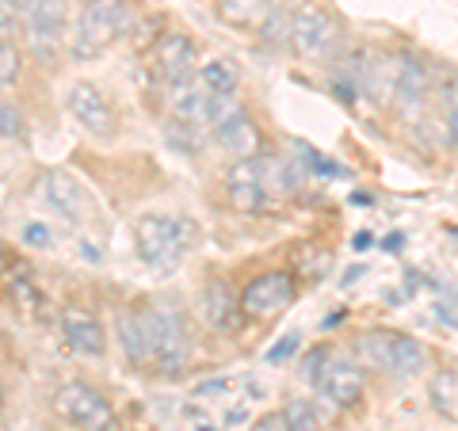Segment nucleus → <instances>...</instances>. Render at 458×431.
Masks as SVG:
<instances>
[{
	"instance_id": "obj_1",
	"label": "nucleus",
	"mask_w": 458,
	"mask_h": 431,
	"mask_svg": "<svg viewBox=\"0 0 458 431\" xmlns=\"http://www.w3.org/2000/svg\"><path fill=\"white\" fill-rule=\"evenodd\" d=\"M195 241L199 225L183 214H146L134 225V252L141 256V264L157 271H172L195 249Z\"/></svg>"
},
{
	"instance_id": "obj_2",
	"label": "nucleus",
	"mask_w": 458,
	"mask_h": 431,
	"mask_svg": "<svg viewBox=\"0 0 458 431\" xmlns=\"http://www.w3.org/2000/svg\"><path fill=\"white\" fill-rule=\"evenodd\" d=\"M126 27H131V4L126 0H89L81 8L73 31V57L77 62H92V57L107 54L126 35Z\"/></svg>"
},
{
	"instance_id": "obj_3",
	"label": "nucleus",
	"mask_w": 458,
	"mask_h": 431,
	"mask_svg": "<svg viewBox=\"0 0 458 431\" xmlns=\"http://www.w3.org/2000/svg\"><path fill=\"white\" fill-rule=\"evenodd\" d=\"M146 325H149V367L161 375H180L188 367V321L172 306H146Z\"/></svg>"
},
{
	"instance_id": "obj_4",
	"label": "nucleus",
	"mask_w": 458,
	"mask_h": 431,
	"mask_svg": "<svg viewBox=\"0 0 458 431\" xmlns=\"http://www.w3.org/2000/svg\"><path fill=\"white\" fill-rule=\"evenodd\" d=\"M344 42V31L336 16L321 4H302L291 12V46L306 62H333Z\"/></svg>"
},
{
	"instance_id": "obj_5",
	"label": "nucleus",
	"mask_w": 458,
	"mask_h": 431,
	"mask_svg": "<svg viewBox=\"0 0 458 431\" xmlns=\"http://www.w3.org/2000/svg\"><path fill=\"white\" fill-rule=\"evenodd\" d=\"M54 409L65 424L81 431H114V409L111 401L89 382H65L54 393Z\"/></svg>"
},
{
	"instance_id": "obj_6",
	"label": "nucleus",
	"mask_w": 458,
	"mask_h": 431,
	"mask_svg": "<svg viewBox=\"0 0 458 431\" xmlns=\"http://www.w3.org/2000/svg\"><path fill=\"white\" fill-rule=\"evenodd\" d=\"M298 298V279L291 271H264L241 291V309L249 321H271L286 313Z\"/></svg>"
},
{
	"instance_id": "obj_7",
	"label": "nucleus",
	"mask_w": 458,
	"mask_h": 431,
	"mask_svg": "<svg viewBox=\"0 0 458 431\" xmlns=\"http://www.w3.org/2000/svg\"><path fill=\"white\" fill-rule=\"evenodd\" d=\"M20 16L35 54L50 62L69 31V0H20Z\"/></svg>"
},
{
	"instance_id": "obj_8",
	"label": "nucleus",
	"mask_w": 458,
	"mask_h": 431,
	"mask_svg": "<svg viewBox=\"0 0 458 431\" xmlns=\"http://www.w3.org/2000/svg\"><path fill=\"white\" fill-rule=\"evenodd\" d=\"M432 92H436L432 62H424L420 54H401V73H397V92H394V107L401 119H420Z\"/></svg>"
},
{
	"instance_id": "obj_9",
	"label": "nucleus",
	"mask_w": 458,
	"mask_h": 431,
	"mask_svg": "<svg viewBox=\"0 0 458 431\" xmlns=\"http://www.w3.org/2000/svg\"><path fill=\"white\" fill-rule=\"evenodd\" d=\"M153 73H157V80H161L168 92L176 89V84L191 80L199 73L195 42L188 35H180V31H165L161 38H157V50H153Z\"/></svg>"
},
{
	"instance_id": "obj_10",
	"label": "nucleus",
	"mask_w": 458,
	"mask_h": 431,
	"mask_svg": "<svg viewBox=\"0 0 458 431\" xmlns=\"http://www.w3.org/2000/svg\"><path fill=\"white\" fill-rule=\"evenodd\" d=\"M65 111L77 119L81 131H89L92 138H111L114 134V111L107 104V96L89 80L69 84L65 92Z\"/></svg>"
},
{
	"instance_id": "obj_11",
	"label": "nucleus",
	"mask_w": 458,
	"mask_h": 431,
	"mask_svg": "<svg viewBox=\"0 0 458 431\" xmlns=\"http://www.w3.org/2000/svg\"><path fill=\"white\" fill-rule=\"evenodd\" d=\"M225 195H229V207L237 214H260L267 207V188H264V176H260V161L249 156V161H233V168L225 172Z\"/></svg>"
},
{
	"instance_id": "obj_12",
	"label": "nucleus",
	"mask_w": 458,
	"mask_h": 431,
	"mask_svg": "<svg viewBox=\"0 0 458 431\" xmlns=\"http://www.w3.org/2000/svg\"><path fill=\"white\" fill-rule=\"evenodd\" d=\"M318 393L325 401H333L336 409H355L367 393V375L355 359H333L325 367V375L318 382Z\"/></svg>"
},
{
	"instance_id": "obj_13",
	"label": "nucleus",
	"mask_w": 458,
	"mask_h": 431,
	"mask_svg": "<svg viewBox=\"0 0 458 431\" xmlns=\"http://www.w3.org/2000/svg\"><path fill=\"white\" fill-rule=\"evenodd\" d=\"M42 195H47V203L62 214L65 222H73V225H84L89 222V214H92V199L89 191H84V183L77 176H69V172H47L42 176Z\"/></svg>"
},
{
	"instance_id": "obj_14",
	"label": "nucleus",
	"mask_w": 458,
	"mask_h": 431,
	"mask_svg": "<svg viewBox=\"0 0 458 431\" xmlns=\"http://www.w3.org/2000/svg\"><path fill=\"white\" fill-rule=\"evenodd\" d=\"M214 138L225 153H233L237 161H249V156H260L264 153V134L260 126L252 123V114L245 107H233L225 119L214 126Z\"/></svg>"
},
{
	"instance_id": "obj_15",
	"label": "nucleus",
	"mask_w": 458,
	"mask_h": 431,
	"mask_svg": "<svg viewBox=\"0 0 458 431\" xmlns=\"http://www.w3.org/2000/svg\"><path fill=\"white\" fill-rule=\"evenodd\" d=\"M199 313L214 333H237L245 325V309H241V298L233 294V286L222 279H210L203 286V298H199Z\"/></svg>"
},
{
	"instance_id": "obj_16",
	"label": "nucleus",
	"mask_w": 458,
	"mask_h": 431,
	"mask_svg": "<svg viewBox=\"0 0 458 431\" xmlns=\"http://www.w3.org/2000/svg\"><path fill=\"white\" fill-rule=\"evenodd\" d=\"M62 333H65V343L73 348L77 355H89V359H99L107 351V328L99 325L96 313L89 309H77L69 306L62 313Z\"/></svg>"
},
{
	"instance_id": "obj_17",
	"label": "nucleus",
	"mask_w": 458,
	"mask_h": 431,
	"mask_svg": "<svg viewBox=\"0 0 458 431\" xmlns=\"http://www.w3.org/2000/svg\"><path fill=\"white\" fill-rule=\"evenodd\" d=\"M168 111H172V119L183 123V126H210V111H214V96L199 84L195 77L191 80H183L172 89L168 96Z\"/></svg>"
},
{
	"instance_id": "obj_18",
	"label": "nucleus",
	"mask_w": 458,
	"mask_h": 431,
	"mask_svg": "<svg viewBox=\"0 0 458 431\" xmlns=\"http://www.w3.org/2000/svg\"><path fill=\"white\" fill-rule=\"evenodd\" d=\"M428 367H432V348H428L420 336L394 333V343H390V370H386V375H394V378H420Z\"/></svg>"
},
{
	"instance_id": "obj_19",
	"label": "nucleus",
	"mask_w": 458,
	"mask_h": 431,
	"mask_svg": "<svg viewBox=\"0 0 458 431\" xmlns=\"http://www.w3.org/2000/svg\"><path fill=\"white\" fill-rule=\"evenodd\" d=\"M114 333H119L123 355L131 367H149V325H146V309H123L119 321H114Z\"/></svg>"
},
{
	"instance_id": "obj_20",
	"label": "nucleus",
	"mask_w": 458,
	"mask_h": 431,
	"mask_svg": "<svg viewBox=\"0 0 458 431\" xmlns=\"http://www.w3.org/2000/svg\"><path fill=\"white\" fill-rule=\"evenodd\" d=\"M397 73H401V54H370L363 92L375 99V104H394Z\"/></svg>"
},
{
	"instance_id": "obj_21",
	"label": "nucleus",
	"mask_w": 458,
	"mask_h": 431,
	"mask_svg": "<svg viewBox=\"0 0 458 431\" xmlns=\"http://www.w3.org/2000/svg\"><path fill=\"white\" fill-rule=\"evenodd\" d=\"M276 8H279L276 0H218L222 23L237 27V31H260Z\"/></svg>"
},
{
	"instance_id": "obj_22",
	"label": "nucleus",
	"mask_w": 458,
	"mask_h": 431,
	"mask_svg": "<svg viewBox=\"0 0 458 431\" xmlns=\"http://www.w3.org/2000/svg\"><path fill=\"white\" fill-rule=\"evenodd\" d=\"M428 401H432V409L443 420L458 424V370L454 367L432 370V378H428Z\"/></svg>"
},
{
	"instance_id": "obj_23",
	"label": "nucleus",
	"mask_w": 458,
	"mask_h": 431,
	"mask_svg": "<svg viewBox=\"0 0 458 431\" xmlns=\"http://www.w3.org/2000/svg\"><path fill=\"white\" fill-rule=\"evenodd\" d=\"M390 343H394V333L370 328V333L355 340V363L370 370H390Z\"/></svg>"
},
{
	"instance_id": "obj_24",
	"label": "nucleus",
	"mask_w": 458,
	"mask_h": 431,
	"mask_svg": "<svg viewBox=\"0 0 458 431\" xmlns=\"http://www.w3.org/2000/svg\"><path fill=\"white\" fill-rule=\"evenodd\" d=\"M195 80L203 84L210 96H237L241 73H237V65L229 62V57H214V62H207L203 69H199Z\"/></svg>"
},
{
	"instance_id": "obj_25",
	"label": "nucleus",
	"mask_w": 458,
	"mask_h": 431,
	"mask_svg": "<svg viewBox=\"0 0 458 431\" xmlns=\"http://www.w3.org/2000/svg\"><path fill=\"white\" fill-rule=\"evenodd\" d=\"M436 96L443 104V134L458 149V73H447V80L436 84Z\"/></svg>"
},
{
	"instance_id": "obj_26",
	"label": "nucleus",
	"mask_w": 458,
	"mask_h": 431,
	"mask_svg": "<svg viewBox=\"0 0 458 431\" xmlns=\"http://www.w3.org/2000/svg\"><path fill=\"white\" fill-rule=\"evenodd\" d=\"M283 416H286V431H321V412L313 401L306 397H294L283 405Z\"/></svg>"
},
{
	"instance_id": "obj_27",
	"label": "nucleus",
	"mask_w": 458,
	"mask_h": 431,
	"mask_svg": "<svg viewBox=\"0 0 458 431\" xmlns=\"http://www.w3.org/2000/svg\"><path fill=\"white\" fill-rule=\"evenodd\" d=\"M23 77V54L12 38H0V89L16 84Z\"/></svg>"
},
{
	"instance_id": "obj_28",
	"label": "nucleus",
	"mask_w": 458,
	"mask_h": 431,
	"mask_svg": "<svg viewBox=\"0 0 458 431\" xmlns=\"http://www.w3.org/2000/svg\"><path fill=\"white\" fill-rule=\"evenodd\" d=\"M302 351V333H286L283 340H276L271 348L264 351V363L267 367H283V363H291V359Z\"/></svg>"
},
{
	"instance_id": "obj_29",
	"label": "nucleus",
	"mask_w": 458,
	"mask_h": 431,
	"mask_svg": "<svg viewBox=\"0 0 458 431\" xmlns=\"http://www.w3.org/2000/svg\"><path fill=\"white\" fill-rule=\"evenodd\" d=\"M16 31H23L20 0H0V38H12Z\"/></svg>"
},
{
	"instance_id": "obj_30",
	"label": "nucleus",
	"mask_w": 458,
	"mask_h": 431,
	"mask_svg": "<svg viewBox=\"0 0 458 431\" xmlns=\"http://www.w3.org/2000/svg\"><path fill=\"white\" fill-rule=\"evenodd\" d=\"M333 363V355H328V348H313L310 355H306V367H302V375H306V382L318 390V382H321V375H325V367Z\"/></svg>"
},
{
	"instance_id": "obj_31",
	"label": "nucleus",
	"mask_w": 458,
	"mask_h": 431,
	"mask_svg": "<svg viewBox=\"0 0 458 431\" xmlns=\"http://www.w3.org/2000/svg\"><path fill=\"white\" fill-rule=\"evenodd\" d=\"M23 134H27L23 114L12 104H0V138H23Z\"/></svg>"
},
{
	"instance_id": "obj_32",
	"label": "nucleus",
	"mask_w": 458,
	"mask_h": 431,
	"mask_svg": "<svg viewBox=\"0 0 458 431\" xmlns=\"http://www.w3.org/2000/svg\"><path fill=\"white\" fill-rule=\"evenodd\" d=\"M23 241L31 244V249H50V244H54V233H50V229L42 225V222H31V225L23 229Z\"/></svg>"
},
{
	"instance_id": "obj_33",
	"label": "nucleus",
	"mask_w": 458,
	"mask_h": 431,
	"mask_svg": "<svg viewBox=\"0 0 458 431\" xmlns=\"http://www.w3.org/2000/svg\"><path fill=\"white\" fill-rule=\"evenodd\" d=\"M249 431H286V416H283V409H279V412H267L264 420H256Z\"/></svg>"
},
{
	"instance_id": "obj_34",
	"label": "nucleus",
	"mask_w": 458,
	"mask_h": 431,
	"mask_svg": "<svg viewBox=\"0 0 458 431\" xmlns=\"http://www.w3.org/2000/svg\"><path fill=\"white\" fill-rule=\"evenodd\" d=\"M405 249V233H390V237H382V252H401Z\"/></svg>"
},
{
	"instance_id": "obj_35",
	"label": "nucleus",
	"mask_w": 458,
	"mask_h": 431,
	"mask_svg": "<svg viewBox=\"0 0 458 431\" xmlns=\"http://www.w3.org/2000/svg\"><path fill=\"white\" fill-rule=\"evenodd\" d=\"M352 249H355V252H367V249H370V233H355V237H352Z\"/></svg>"
},
{
	"instance_id": "obj_36",
	"label": "nucleus",
	"mask_w": 458,
	"mask_h": 431,
	"mask_svg": "<svg viewBox=\"0 0 458 431\" xmlns=\"http://www.w3.org/2000/svg\"><path fill=\"white\" fill-rule=\"evenodd\" d=\"M276 4H279L283 12H294V8H302V4H310V0H276Z\"/></svg>"
},
{
	"instance_id": "obj_37",
	"label": "nucleus",
	"mask_w": 458,
	"mask_h": 431,
	"mask_svg": "<svg viewBox=\"0 0 458 431\" xmlns=\"http://www.w3.org/2000/svg\"><path fill=\"white\" fill-rule=\"evenodd\" d=\"M360 275H363V267H352L348 279H344V286H348V283H360Z\"/></svg>"
},
{
	"instance_id": "obj_38",
	"label": "nucleus",
	"mask_w": 458,
	"mask_h": 431,
	"mask_svg": "<svg viewBox=\"0 0 458 431\" xmlns=\"http://www.w3.org/2000/svg\"><path fill=\"white\" fill-rule=\"evenodd\" d=\"M4 267H8V256H4V249H0V275H4Z\"/></svg>"
},
{
	"instance_id": "obj_39",
	"label": "nucleus",
	"mask_w": 458,
	"mask_h": 431,
	"mask_svg": "<svg viewBox=\"0 0 458 431\" xmlns=\"http://www.w3.org/2000/svg\"><path fill=\"white\" fill-rule=\"evenodd\" d=\"M0 416H4V390H0Z\"/></svg>"
}]
</instances>
